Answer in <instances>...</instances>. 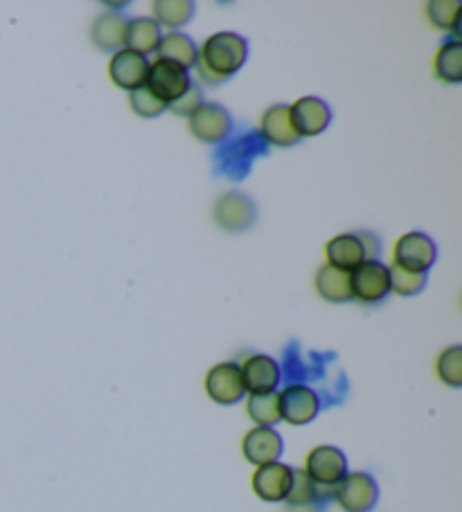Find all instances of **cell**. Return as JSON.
I'll return each mask as SVG.
<instances>
[{"label": "cell", "instance_id": "cell-25", "mask_svg": "<svg viewBox=\"0 0 462 512\" xmlns=\"http://www.w3.org/2000/svg\"><path fill=\"white\" fill-rule=\"evenodd\" d=\"M248 416L257 427H273L275 422H280V400L278 393H260L248 397Z\"/></svg>", "mask_w": 462, "mask_h": 512}, {"label": "cell", "instance_id": "cell-20", "mask_svg": "<svg viewBox=\"0 0 462 512\" xmlns=\"http://www.w3.org/2000/svg\"><path fill=\"white\" fill-rule=\"evenodd\" d=\"M316 291L327 303H348L352 300L350 273L336 269L332 264H323L316 273Z\"/></svg>", "mask_w": 462, "mask_h": 512}, {"label": "cell", "instance_id": "cell-14", "mask_svg": "<svg viewBox=\"0 0 462 512\" xmlns=\"http://www.w3.org/2000/svg\"><path fill=\"white\" fill-rule=\"evenodd\" d=\"M291 476L293 470L284 463L275 461L269 465H260L253 474V492L262 501H284L291 488Z\"/></svg>", "mask_w": 462, "mask_h": 512}, {"label": "cell", "instance_id": "cell-31", "mask_svg": "<svg viewBox=\"0 0 462 512\" xmlns=\"http://www.w3.org/2000/svg\"><path fill=\"white\" fill-rule=\"evenodd\" d=\"M357 237L363 246V253H366V260H379V253H381L379 237L375 233H368V231H359Z\"/></svg>", "mask_w": 462, "mask_h": 512}, {"label": "cell", "instance_id": "cell-28", "mask_svg": "<svg viewBox=\"0 0 462 512\" xmlns=\"http://www.w3.org/2000/svg\"><path fill=\"white\" fill-rule=\"evenodd\" d=\"M438 377L453 388L462 386V346H451L438 357Z\"/></svg>", "mask_w": 462, "mask_h": 512}, {"label": "cell", "instance_id": "cell-19", "mask_svg": "<svg viewBox=\"0 0 462 512\" xmlns=\"http://www.w3.org/2000/svg\"><path fill=\"white\" fill-rule=\"evenodd\" d=\"M156 55H158V59L172 61V64H179L181 68L190 70L194 64H197L199 48H197V43L188 37V34L170 32V34H165V37H161V43H158V48H156Z\"/></svg>", "mask_w": 462, "mask_h": 512}, {"label": "cell", "instance_id": "cell-30", "mask_svg": "<svg viewBox=\"0 0 462 512\" xmlns=\"http://www.w3.org/2000/svg\"><path fill=\"white\" fill-rule=\"evenodd\" d=\"M203 104V93H201V88L199 86H194V84H190V88L188 91H185L179 100H176L174 104H170V107L167 109H172L176 116H185V118H190L194 111H197L199 107Z\"/></svg>", "mask_w": 462, "mask_h": 512}, {"label": "cell", "instance_id": "cell-15", "mask_svg": "<svg viewBox=\"0 0 462 512\" xmlns=\"http://www.w3.org/2000/svg\"><path fill=\"white\" fill-rule=\"evenodd\" d=\"M282 438L271 427H255L248 431L242 443V452L248 463L253 465H269L282 456Z\"/></svg>", "mask_w": 462, "mask_h": 512}, {"label": "cell", "instance_id": "cell-4", "mask_svg": "<svg viewBox=\"0 0 462 512\" xmlns=\"http://www.w3.org/2000/svg\"><path fill=\"white\" fill-rule=\"evenodd\" d=\"M352 298L359 303H379L390 294V273L386 264L379 260L361 262L357 269L350 271Z\"/></svg>", "mask_w": 462, "mask_h": 512}, {"label": "cell", "instance_id": "cell-29", "mask_svg": "<svg viewBox=\"0 0 462 512\" xmlns=\"http://www.w3.org/2000/svg\"><path fill=\"white\" fill-rule=\"evenodd\" d=\"M129 104L136 116L140 118H158L163 111H167V104L158 100V97L149 91L147 86H140L136 91H131Z\"/></svg>", "mask_w": 462, "mask_h": 512}, {"label": "cell", "instance_id": "cell-22", "mask_svg": "<svg viewBox=\"0 0 462 512\" xmlns=\"http://www.w3.org/2000/svg\"><path fill=\"white\" fill-rule=\"evenodd\" d=\"M433 73L444 84H460L462 82V43L447 41L438 50L433 61Z\"/></svg>", "mask_w": 462, "mask_h": 512}, {"label": "cell", "instance_id": "cell-24", "mask_svg": "<svg viewBox=\"0 0 462 512\" xmlns=\"http://www.w3.org/2000/svg\"><path fill=\"white\" fill-rule=\"evenodd\" d=\"M323 492L318 485L309 479L305 470H293L291 476V488L287 494L289 508H305V506H318V499L323 497Z\"/></svg>", "mask_w": 462, "mask_h": 512}, {"label": "cell", "instance_id": "cell-3", "mask_svg": "<svg viewBox=\"0 0 462 512\" xmlns=\"http://www.w3.org/2000/svg\"><path fill=\"white\" fill-rule=\"evenodd\" d=\"M435 258H438V249H435V242L426 233H406L395 242V267H402L413 273H426L435 264Z\"/></svg>", "mask_w": 462, "mask_h": 512}, {"label": "cell", "instance_id": "cell-13", "mask_svg": "<svg viewBox=\"0 0 462 512\" xmlns=\"http://www.w3.org/2000/svg\"><path fill=\"white\" fill-rule=\"evenodd\" d=\"M147 70L149 61L147 57L136 55L127 48L118 50L109 64V77L115 86L124 88V91H136V88L145 86L147 82Z\"/></svg>", "mask_w": 462, "mask_h": 512}, {"label": "cell", "instance_id": "cell-6", "mask_svg": "<svg viewBox=\"0 0 462 512\" xmlns=\"http://www.w3.org/2000/svg\"><path fill=\"white\" fill-rule=\"evenodd\" d=\"M332 497L339 501L345 512H368L375 508L379 499V488L372 476L363 472L345 474L339 485H334Z\"/></svg>", "mask_w": 462, "mask_h": 512}, {"label": "cell", "instance_id": "cell-26", "mask_svg": "<svg viewBox=\"0 0 462 512\" xmlns=\"http://www.w3.org/2000/svg\"><path fill=\"white\" fill-rule=\"evenodd\" d=\"M460 10L458 0H431L426 3V16L438 30L456 32L460 28Z\"/></svg>", "mask_w": 462, "mask_h": 512}, {"label": "cell", "instance_id": "cell-27", "mask_svg": "<svg viewBox=\"0 0 462 512\" xmlns=\"http://www.w3.org/2000/svg\"><path fill=\"white\" fill-rule=\"evenodd\" d=\"M390 273V291L399 296H415L426 287V273H413L402 267H388Z\"/></svg>", "mask_w": 462, "mask_h": 512}, {"label": "cell", "instance_id": "cell-2", "mask_svg": "<svg viewBox=\"0 0 462 512\" xmlns=\"http://www.w3.org/2000/svg\"><path fill=\"white\" fill-rule=\"evenodd\" d=\"M190 84V70L181 68L179 64H172V61L163 59H156L154 64H149L145 86L158 97V100L165 102L167 107L179 100V97L188 91Z\"/></svg>", "mask_w": 462, "mask_h": 512}, {"label": "cell", "instance_id": "cell-8", "mask_svg": "<svg viewBox=\"0 0 462 512\" xmlns=\"http://www.w3.org/2000/svg\"><path fill=\"white\" fill-rule=\"evenodd\" d=\"M278 400L280 420L289 422L293 427L307 425V422H312L318 416V411H321V400H318L316 391L302 384L287 386L282 393H278Z\"/></svg>", "mask_w": 462, "mask_h": 512}, {"label": "cell", "instance_id": "cell-23", "mask_svg": "<svg viewBox=\"0 0 462 512\" xmlns=\"http://www.w3.org/2000/svg\"><path fill=\"white\" fill-rule=\"evenodd\" d=\"M151 12H154V21L158 25L179 30L192 21L194 3L192 0H156L151 3Z\"/></svg>", "mask_w": 462, "mask_h": 512}, {"label": "cell", "instance_id": "cell-10", "mask_svg": "<svg viewBox=\"0 0 462 512\" xmlns=\"http://www.w3.org/2000/svg\"><path fill=\"white\" fill-rule=\"evenodd\" d=\"M215 222L230 233L246 231L255 222V203L242 192L221 194L215 203Z\"/></svg>", "mask_w": 462, "mask_h": 512}, {"label": "cell", "instance_id": "cell-9", "mask_svg": "<svg viewBox=\"0 0 462 512\" xmlns=\"http://www.w3.org/2000/svg\"><path fill=\"white\" fill-rule=\"evenodd\" d=\"M293 129L300 138L323 134L332 122V109L321 97H300L289 107Z\"/></svg>", "mask_w": 462, "mask_h": 512}, {"label": "cell", "instance_id": "cell-11", "mask_svg": "<svg viewBox=\"0 0 462 512\" xmlns=\"http://www.w3.org/2000/svg\"><path fill=\"white\" fill-rule=\"evenodd\" d=\"M206 393L210 395L212 402L217 404H237L244 397V382L242 373H239V366L228 361V364H217L210 368L206 375Z\"/></svg>", "mask_w": 462, "mask_h": 512}, {"label": "cell", "instance_id": "cell-17", "mask_svg": "<svg viewBox=\"0 0 462 512\" xmlns=\"http://www.w3.org/2000/svg\"><path fill=\"white\" fill-rule=\"evenodd\" d=\"M325 258L327 264L350 273L357 269L361 262H366V253H363V246L357 233H343L332 237V240L325 244Z\"/></svg>", "mask_w": 462, "mask_h": 512}, {"label": "cell", "instance_id": "cell-12", "mask_svg": "<svg viewBox=\"0 0 462 512\" xmlns=\"http://www.w3.org/2000/svg\"><path fill=\"white\" fill-rule=\"evenodd\" d=\"M239 373H242L244 391H248L251 395L273 393L280 384L278 361L266 355L246 357L244 364L239 366Z\"/></svg>", "mask_w": 462, "mask_h": 512}, {"label": "cell", "instance_id": "cell-7", "mask_svg": "<svg viewBox=\"0 0 462 512\" xmlns=\"http://www.w3.org/2000/svg\"><path fill=\"white\" fill-rule=\"evenodd\" d=\"M190 131L199 143L217 145L233 131V118H230L228 109L221 107V104L203 102L190 116Z\"/></svg>", "mask_w": 462, "mask_h": 512}, {"label": "cell", "instance_id": "cell-21", "mask_svg": "<svg viewBox=\"0 0 462 512\" xmlns=\"http://www.w3.org/2000/svg\"><path fill=\"white\" fill-rule=\"evenodd\" d=\"M124 32H127V21L120 14H102L93 23L91 39L100 50L118 52L124 48Z\"/></svg>", "mask_w": 462, "mask_h": 512}, {"label": "cell", "instance_id": "cell-1", "mask_svg": "<svg viewBox=\"0 0 462 512\" xmlns=\"http://www.w3.org/2000/svg\"><path fill=\"white\" fill-rule=\"evenodd\" d=\"M248 59V41L235 32H217L203 41L197 55V73L203 84L219 86L233 77Z\"/></svg>", "mask_w": 462, "mask_h": 512}, {"label": "cell", "instance_id": "cell-16", "mask_svg": "<svg viewBox=\"0 0 462 512\" xmlns=\"http://www.w3.org/2000/svg\"><path fill=\"white\" fill-rule=\"evenodd\" d=\"M260 131L266 143L273 147H291L300 140L296 129H293L287 104H273V107L266 109L260 122Z\"/></svg>", "mask_w": 462, "mask_h": 512}, {"label": "cell", "instance_id": "cell-5", "mask_svg": "<svg viewBox=\"0 0 462 512\" xmlns=\"http://www.w3.org/2000/svg\"><path fill=\"white\" fill-rule=\"evenodd\" d=\"M305 474L318 485V488L332 492L334 485H339L343 476L348 474V461H345L341 449L321 445L309 452Z\"/></svg>", "mask_w": 462, "mask_h": 512}, {"label": "cell", "instance_id": "cell-18", "mask_svg": "<svg viewBox=\"0 0 462 512\" xmlns=\"http://www.w3.org/2000/svg\"><path fill=\"white\" fill-rule=\"evenodd\" d=\"M161 25L154 19H133L127 21V32H124V48L136 52V55L147 57L149 52H156L161 43Z\"/></svg>", "mask_w": 462, "mask_h": 512}]
</instances>
